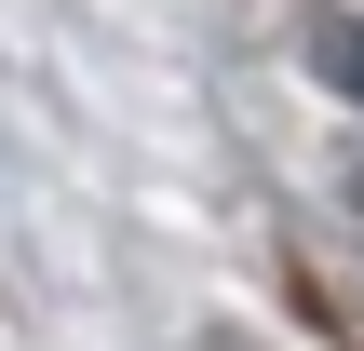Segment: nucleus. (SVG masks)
Listing matches in <instances>:
<instances>
[{
  "label": "nucleus",
  "instance_id": "nucleus-1",
  "mask_svg": "<svg viewBox=\"0 0 364 351\" xmlns=\"http://www.w3.org/2000/svg\"><path fill=\"white\" fill-rule=\"evenodd\" d=\"M311 68H324V81L364 108V14H311Z\"/></svg>",
  "mask_w": 364,
  "mask_h": 351
}]
</instances>
